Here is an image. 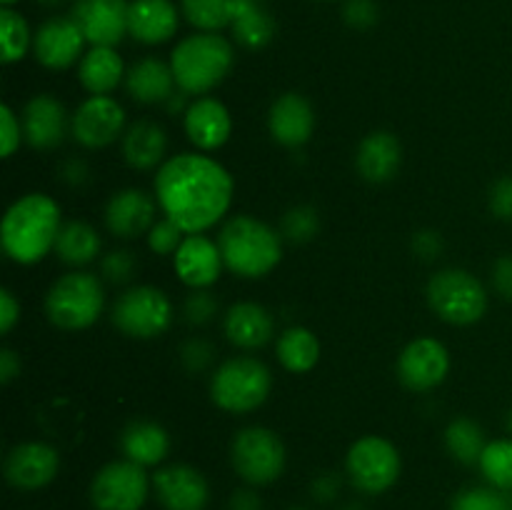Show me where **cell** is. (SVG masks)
Here are the masks:
<instances>
[{"label":"cell","mask_w":512,"mask_h":510,"mask_svg":"<svg viewBox=\"0 0 512 510\" xmlns=\"http://www.w3.org/2000/svg\"><path fill=\"white\" fill-rule=\"evenodd\" d=\"M155 200L165 218L183 233H205L220 223L233 203V178L218 160L200 153H180L165 160L155 175Z\"/></svg>","instance_id":"obj_1"},{"label":"cell","mask_w":512,"mask_h":510,"mask_svg":"<svg viewBox=\"0 0 512 510\" xmlns=\"http://www.w3.org/2000/svg\"><path fill=\"white\" fill-rule=\"evenodd\" d=\"M60 223V208L50 195L28 193L15 200L3 218L0 240L10 260L33 265L55 250Z\"/></svg>","instance_id":"obj_2"},{"label":"cell","mask_w":512,"mask_h":510,"mask_svg":"<svg viewBox=\"0 0 512 510\" xmlns=\"http://www.w3.org/2000/svg\"><path fill=\"white\" fill-rule=\"evenodd\" d=\"M223 263L240 278H263L283 258V235L253 215H235L218 235Z\"/></svg>","instance_id":"obj_3"},{"label":"cell","mask_w":512,"mask_h":510,"mask_svg":"<svg viewBox=\"0 0 512 510\" xmlns=\"http://www.w3.org/2000/svg\"><path fill=\"white\" fill-rule=\"evenodd\" d=\"M233 60V45L223 35L195 33L175 45L170 55V68L183 93L205 95L228 78Z\"/></svg>","instance_id":"obj_4"},{"label":"cell","mask_w":512,"mask_h":510,"mask_svg":"<svg viewBox=\"0 0 512 510\" xmlns=\"http://www.w3.org/2000/svg\"><path fill=\"white\" fill-rule=\"evenodd\" d=\"M105 293L98 275L73 270L60 275L45 295V315L60 330H85L103 313Z\"/></svg>","instance_id":"obj_5"},{"label":"cell","mask_w":512,"mask_h":510,"mask_svg":"<svg viewBox=\"0 0 512 510\" xmlns=\"http://www.w3.org/2000/svg\"><path fill=\"white\" fill-rule=\"evenodd\" d=\"M273 378L258 358H230L210 378V398L225 413H253L268 400Z\"/></svg>","instance_id":"obj_6"},{"label":"cell","mask_w":512,"mask_h":510,"mask_svg":"<svg viewBox=\"0 0 512 510\" xmlns=\"http://www.w3.org/2000/svg\"><path fill=\"white\" fill-rule=\"evenodd\" d=\"M428 303L440 320L450 325H473L488 310V293L473 273L445 268L428 283Z\"/></svg>","instance_id":"obj_7"},{"label":"cell","mask_w":512,"mask_h":510,"mask_svg":"<svg viewBox=\"0 0 512 510\" xmlns=\"http://www.w3.org/2000/svg\"><path fill=\"white\" fill-rule=\"evenodd\" d=\"M113 325L128 338L150 340L163 335L173 323V303L168 295L153 285L128 288L113 303Z\"/></svg>","instance_id":"obj_8"},{"label":"cell","mask_w":512,"mask_h":510,"mask_svg":"<svg viewBox=\"0 0 512 510\" xmlns=\"http://www.w3.org/2000/svg\"><path fill=\"white\" fill-rule=\"evenodd\" d=\"M230 460L248 485H270L285 470V445L273 430L250 425L235 433Z\"/></svg>","instance_id":"obj_9"},{"label":"cell","mask_w":512,"mask_h":510,"mask_svg":"<svg viewBox=\"0 0 512 510\" xmlns=\"http://www.w3.org/2000/svg\"><path fill=\"white\" fill-rule=\"evenodd\" d=\"M400 453L390 440L380 435H365L355 440L345 458L348 478L360 493L380 495L393 488L400 478Z\"/></svg>","instance_id":"obj_10"},{"label":"cell","mask_w":512,"mask_h":510,"mask_svg":"<svg viewBox=\"0 0 512 510\" xmlns=\"http://www.w3.org/2000/svg\"><path fill=\"white\" fill-rule=\"evenodd\" d=\"M153 478L133 460H113L95 473L90 503L95 510H140L148 500Z\"/></svg>","instance_id":"obj_11"},{"label":"cell","mask_w":512,"mask_h":510,"mask_svg":"<svg viewBox=\"0 0 512 510\" xmlns=\"http://www.w3.org/2000/svg\"><path fill=\"white\" fill-rule=\"evenodd\" d=\"M70 133L83 148L98 150L125 133V110L110 95H90L70 118Z\"/></svg>","instance_id":"obj_12"},{"label":"cell","mask_w":512,"mask_h":510,"mask_svg":"<svg viewBox=\"0 0 512 510\" xmlns=\"http://www.w3.org/2000/svg\"><path fill=\"white\" fill-rule=\"evenodd\" d=\"M450 355L440 340L418 338L405 345L398 358V378L405 388L415 393L433 390L448 378Z\"/></svg>","instance_id":"obj_13"},{"label":"cell","mask_w":512,"mask_h":510,"mask_svg":"<svg viewBox=\"0 0 512 510\" xmlns=\"http://www.w3.org/2000/svg\"><path fill=\"white\" fill-rule=\"evenodd\" d=\"M153 493L165 510H205L210 503V485L193 465H165L153 473Z\"/></svg>","instance_id":"obj_14"},{"label":"cell","mask_w":512,"mask_h":510,"mask_svg":"<svg viewBox=\"0 0 512 510\" xmlns=\"http://www.w3.org/2000/svg\"><path fill=\"white\" fill-rule=\"evenodd\" d=\"M128 8L125 0H75L70 18L93 48H115L128 33Z\"/></svg>","instance_id":"obj_15"},{"label":"cell","mask_w":512,"mask_h":510,"mask_svg":"<svg viewBox=\"0 0 512 510\" xmlns=\"http://www.w3.org/2000/svg\"><path fill=\"white\" fill-rule=\"evenodd\" d=\"M88 43L70 15L63 18H50L35 30L33 35V55L38 58L40 65L50 70H65L73 63L83 60V45Z\"/></svg>","instance_id":"obj_16"},{"label":"cell","mask_w":512,"mask_h":510,"mask_svg":"<svg viewBox=\"0 0 512 510\" xmlns=\"http://www.w3.org/2000/svg\"><path fill=\"white\" fill-rule=\"evenodd\" d=\"M60 468V455L48 443H20L5 458V480L13 488L40 490L53 483Z\"/></svg>","instance_id":"obj_17"},{"label":"cell","mask_w":512,"mask_h":510,"mask_svg":"<svg viewBox=\"0 0 512 510\" xmlns=\"http://www.w3.org/2000/svg\"><path fill=\"white\" fill-rule=\"evenodd\" d=\"M173 265L178 278L193 290L213 285L225 268L218 240L213 243V240L205 238L203 233L185 235L178 253L173 255Z\"/></svg>","instance_id":"obj_18"},{"label":"cell","mask_w":512,"mask_h":510,"mask_svg":"<svg viewBox=\"0 0 512 510\" xmlns=\"http://www.w3.org/2000/svg\"><path fill=\"white\" fill-rule=\"evenodd\" d=\"M23 135L25 143L35 150H53L65 140L70 128V118L63 103L53 95H35L25 103L23 110Z\"/></svg>","instance_id":"obj_19"},{"label":"cell","mask_w":512,"mask_h":510,"mask_svg":"<svg viewBox=\"0 0 512 510\" xmlns=\"http://www.w3.org/2000/svg\"><path fill=\"white\" fill-rule=\"evenodd\" d=\"M155 225V200L140 188L118 190L105 205V228L120 240L150 233Z\"/></svg>","instance_id":"obj_20"},{"label":"cell","mask_w":512,"mask_h":510,"mask_svg":"<svg viewBox=\"0 0 512 510\" xmlns=\"http://www.w3.org/2000/svg\"><path fill=\"white\" fill-rule=\"evenodd\" d=\"M315 128L313 105L300 93H285L268 113V130L275 143L285 148H300L310 140Z\"/></svg>","instance_id":"obj_21"},{"label":"cell","mask_w":512,"mask_h":510,"mask_svg":"<svg viewBox=\"0 0 512 510\" xmlns=\"http://www.w3.org/2000/svg\"><path fill=\"white\" fill-rule=\"evenodd\" d=\"M185 135L200 150H218L228 143L233 120L228 108L215 98H198L185 108Z\"/></svg>","instance_id":"obj_22"},{"label":"cell","mask_w":512,"mask_h":510,"mask_svg":"<svg viewBox=\"0 0 512 510\" xmlns=\"http://www.w3.org/2000/svg\"><path fill=\"white\" fill-rule=\"evenodd\" d=\"M400 163H403V145L388 130H375L365 135L363 143L355 153V168L360 178L368 183H388L398 175Z\"/></svg>","instance_id":"obj_23"},{"label":"cell","mask_w":512,"mask_h":510,"mask_svg":"<svg viewBox=\"0 0 512 510\" xmlns=\"http://www.w3.org/2000/svg\"><path fill=\"white\" fill-rule=\"evenodd\" d=\"M178 20L173 0H133L128 8V33L143 45H160L178 33Z\"/></svg>","instance_id":"obj_24"},{"label":"cell","mask_w":512,"mask_h":510,"mask_svg":"<svg viewBox=\"0 0 512 510\" xmlns=\"http://www.w3.org/2000/svg\"><path fill=\"white\" fill-rule=\"evenodd\" d=\"M225 338L243 350H258L270 343L275 333V320L268 308L258 303H235L223 318Z\"/></svg>","instance_id":"obj_25"},{"label":"cell","mask_w":512,"mask_h":510,"mask_svg":"<svg viewBox=\"0 0 512 510\" xmlns=\"http://www.w3.org/2000/svg\"><path fill=\"white\" fill-rule=\"evenodd\" d=\"M175 75L168 63L158 58H143L125 73L128 95L140 105L168 103L175 88Z\"/></svg>","instance_id":"obj_26"},{"label":"cell","mask_w":512,"mask_h":510,"mask_svg":"<svg viewBox=\"0 0 512 510\" xmlns=\"http://www.w3.org/2000/svg\"><path fill=\"white\" fill-rule=\"evenodd\" d=\"M120 450H123L125 460L143 465H158L168 458L170 453V435L163 425L153 423V420H133L125 425L123 435H120Z\"/></svg>","instance_id":"obj_27"},{"label":"cell","mask_w":512,"mask_h":510,"mask_svg":"<svg viewBox=\"0 0 512 510\" xmlns=\"http://www.w3.org/2000/svg\"><path fill=\"white\" fill-rule=\"evenodd\" d=\"M168 135L158 123L140 120L123 133V158L135 170H153L163 165Z\"/></svg>","instance_id":"obj_28"},{"label":"cell","mask_w":512,"mask_h":510,"mask_svg":"<svg viewBox=\"0 0 512 510\" xmlns=\"http://www.w3.org/2000/svg\"><path fill=\"white\" fill-rule=\"evenodd\" d=\"M230 30L248 50H260L273 40L275 20L260 0H230Z\"/></svg>","instance_id":"obj_29"},{"label":"cell","mask_w":512,"mask_h":510,"mask_svg":"<svg viewBox=\"0 0 512 510\" xmlns=\"http://www.w3.org/2000/svg\"><path fill=\"white\" fill-rule=\"evenodd\" d=\"M125 78V65L115 48H90L78 65V80L90 95L113 93Z\"/></svg>","instance_id":"obj_30"},{"label":"cell","mask_w":512,"mask_h":510,"mask_svg":"<svg viewBox=\"0 0 512 510\" xmlns=\"http://www.w3.org/2000/svg\"><path fill=\"white\" fill-rule=\"evenodd\" d=\"M100 235L93 225L83 220H70L60 228L55 253L65 265H88L100 255Z\"/></svg>","instance_id":"obj_31"},{"label":"cell","mask_w":512,"mask_h":510,"mask_svg":"<svg viewBox=\"0 0 512 510\" xmlns=\"http://www.w3.org/2000/svg\"><path fill=\"white\" fill-rule=\"evenodd\" d=\"M278 360L290 373H308L320 360V343L313 330L308 328H288L278 338Z\"/></svg>","instance_id":"obj_32"},{"label":"cell","mask_w":512,"mask_h":510,"mask_svg":"<svg viewBox=\"0 0 512 510\" xmlns=\"http://www.w3.org/2000/svg\"><path fill=\"white\" fill-rule=\"evenodd\" d=\"M445 445L448 453L463 465H478L485 450V433L475 420L455 418L445 430Z\"/></svg>","instance_id":"obj_33"},{"label":"cell","mask_w":512,"mask_h":510,"mask_svg":"<svg viewBox=\"0 0 512 510\" xmlns=\"http://www.w3.org/2000/svg\"><path fill=\"white\" fill-rule=\"evenodd\" d=\"M480 473L493 488L512 493V438L490 440L480 458Z\"/></svg>","instance_id":"obj_34"},{"label":"cell","mask_w":512,"mask_h":510,"mask_svg":"<svg viewBox=\"0 0 512 510\" xmlns=\"http://www.w3.org/2000/svg\"><path fill=\"white\" fill-rule=\"evenodd\" d=\"M0 38H3V63H18L25 58L28 48H33V35H30L28 23L20 13H15L10 5L0 10Z\"/></svg>","instance_id":"obj_35"},{"label":"cell","mask_w":512,"mask_h":510,"mask_svg":"<svg viewBox=\"0 0 512 510\" xmlns=\"http://www.w3.org/2000/svg\"><path fill=\"white\" fill-rule=\"evenodd\" d=\"M185 20L200 33H218L230 25V0H180Z\"/></svg>","instance_id":"obj_36"},{"label":"cell","mask_w":512,"mask_h":510,"mask_svg":"<svg viewBox=\"0 0 512 510\" xmlns=\"http://www.w3.org/2000/svg\"><path fill=\"white\" fill-rule=\"evenodd\" d=\"M450 510H512L510 498L493 485H473L460 490L450 503Z\"/></svg>","instance_id":"obj_37"},{"label":"cell","mask_w":512,"mask_h":510,"mask_svg":"<svg viewBox=\"0 0 512 510\" xmlns=\"http://www.w3.org/2000/svg\"><path fill=\"white\" fill-rule=\"evenodd\" d=\"M320 228L318 210L310 208V205H295L288 213L283 215V225H280V233H283L285 240L300 245L308 243V240L315 238Z\"/></svg>","instance_id":"obj_38"},{"label":"cell","mask_w":512,"mask_h":510,"mask_svg":"<svg viewBox=\"0 0 512 510\" xmlns=\"http://www.w3.org/2000/svg\"><path fill=\"white\" fill-rule=\"evenodd\" d=\"M135 270H138V260H135V253H130V250H110L100 260V273L113 285H125L128 280H133Z\"/></svg>","instance_id":"obj_39"},{"label":"cell","mask_w":512,"mask_h":510,"mask_svg":"<svg viewBox=\"0 0 512 510\" xmlns=\"http://www.w3.org/2000/svg\"><path fill=\"white\" fill-rule=\"evenodd\" d=\"M183 235H188V233H183V228H180L178 223H173L170 218H163V220H158L153 228H150L148 245H150V250L158 255H175L178 253L180 243L185 240Z\"/></svg>","instance_id":"obj_40"},{"label":"cell","mask_w":512,"mask_h":510,"mask_svg":"<svg viewBox=\"0 0 512 510\" xmlns=\"http://www.w3.org/2000/svg\"><path fill=\"white\" fill-rule=\"evenodd\" d=\"M183 313L190 325H205L215 318V313H218V300H215V295L208 293L205 288L193 290V293L188 295V300H185Z\"/></svg>","instance_id":"obj_41"},{"label":"cell","mask_w":512,"mask_h":510,"mask_svg":"<svg viewBox=\"0 0 512 510\" xmlns=\"http://www.w3.org/2000/svg\"><path fill=\"white\" fill-rule=\"evenodd\" d=\"M0 140H3V158H10L20 148V140H25L23 120H18L8 105L0 108Z\"/></svg>","instance_id":"obj_42"},{"label":"cell","mask_w":512,"mask_h":510,"mask_svg":"<svg viewBox=\"0 0 512 510\" xmlns=\"http://www.w3.org/2000/svg\"><path fill=\"white\" fill-rule=\"evenodd\" d=\"M213 355H215L213 345L203 338L188 340V343L180 348V360H183V365L190 370V373H200V370L208 368Z\"/></svg>","instance_id":"obj_43"},{"label":"cell","mask_w":512,"mask_h":510,"mask_svg":"<svg viewBox=\"0 0 512 510\" xmlns=\"http://www.w3.org/2000/svg\"><path fill=\"white\" fill-rule=\"evenodd\" d=\"M343 13L350 28L368 30L378 23V3L375 0H348Z\"/></svg>","instance_id":"obj_44"},{"label":"cell","mask_w":512,"mask_h":510,"mask_svg":"<svg viewBox=\"0 0 512 510\" xmlns=\"http://www.w3.org/2000/svg\"><path fill=\"white\" fill-rule=\"evenodd\" d=\"M488 203H490V210H493L495 218L505 220V223H512V178L510 175L495 180L493 188H490Z\"/></svg>","instance_id":"obj_45"},{"label":"cell","mask_w":512,"mask_h":510,"mask_svg":"<svg viewBox=\"0 0 512 510\" xmlns=\"http://www.w3.org/2000/svg\"><path fill=\"white\" fill-rule=\"evenodd\" d=\"M310 493L318 503H333L340 493V478L335 473H323L313 480L310 485Z\"/></svg>","instance_id":"obj_46"},{"label":"cell","mask_w":512,"mask_h":510,"mask_svg":"<svg viewBox=\"0 0 512 510\" xmlns=\"http://www.w3.org/2000/svg\"><path fill=\"white\" fill-rule=\"evenodd\" d=\"M493 285L505 300H512V255H503L493 265Z\"/></svg>","instance_id":"obj_47"},{"label":"cell","mask_w":512,"mask_h":510,"mask_svg":"<svg viewBox=\"0 0 512 510\" xmlns=\"http://www.w3.org/2000/svg\"><path fill=\"white\" fill-rule=\"evenodd\" d=\"M20 318V303L10 290L0 293V333L8 335Z\"/></svg>","instance_id":"obj_48"},{"label":"cell","mask_w":512,"mask_h":510,"mask_svg":"<svg viewBox=\"0 0 512 510\" xmlns=\"http://www.w3.org/2000/svg\"><path fill=\"white\" fill-rule=\"evenodd\" d=\"M90 178V170H88V163L85 160H65L63 165H60V180L68 185H73V188H80V185L88 183Z\"/></svg>","instance_id":"obj_49"},{"label":"cell","mask_w":512,"mask_h":510,"mask_svg":"<svg viewBox=\"0 0 512 510\" xmlns=\"http://www.w3.org/2000/svg\"><path fill=\"white\" fill-rule=\"evenodd\" d=\"M413 250L423 260H433L435 255H438L440 250H443V240H440V235L433 233V230H423V233L415 235Z\"/></svg>","instance_id":"obj_50"},{"label":"cell","mask_w":512,"mask_h":510,"mask_svg":"<svg viewBox=\"0 0 512 510\" xmlns=\"http://www.w3.org/2000/svg\"><path fill=\"white\" fill-rule=\"evenodd\" d=\"M228 510H263V500L258 498L255 490H235L228 500Z\"/></svg>","instance_id":"obj_51"},{"label":"cell","mask_w":512,"mask_h":510,"mask_svg":"<svg viewBox=\"0 0 512 510\" xmlns=\"http://www.w3.org/2000/svg\"><path fill=\"white\" fill-rule=\"evenodd\" d=\"M18 375H20V358L15 355V350L3 348L0 350V380H3V385H8L13 383Z\"/></svg>","instance_id":"obj_52"},{"label":"cell","mask_w":512,"mask_h":510,"mask_svg":"<svg viewBox=\"0 0 512 510\" xmlns=\"http://www.w3.org/2000/svg\"><path fill=\"white\" fill-rule=\"evenodd\" d=\"M35 3H40L43 8H58V5H63L65 0H35Z\"/></svg>","instance_id":"obj_53"},{"label":"cell","mask_w":512,"mask_h":510,"mask_svg":"<svg viewBox=\"0 0 512 510\" xmlns=\"http://www.w3.org/2000/svg\"><path fill=\"white\" fill-rule=\"evenodd\" d=\"M505 428H508V433L512 435V408L508 410V418H505Z\"/></svg>","instance_id":"obj_54"},{"label":"cell","mask_w":512,"mask_h":510,"mask_svg":"<svg viewBox=\"0 0 512 510\" xmlns=\"http://www.w3.org/2000/svg\"><path fill=\"white\" fill-rule=\"evenodd\" d=\"M343 510H365V508H363V505H355V503H353V505H345Z\"/></svg>","instance_id":"obj_55"},{"label":"cell","mask_w":512,"mask_h":510,"mask_svg":"<svg viewBox=\"0 0 512 510\" xmlns=\"http://www.w3.org/2000/svg\"><path fill=\"white\" fill-rule=\"evenodd\" d=\"M13 3H18V0H3V5H13Z\"/></svg>","instance_id":"obj_56"},{"label":"cell","mask_w":512,"mask_h":510,"mask_svg":"<svg viewBox=\"0 0 512 510\" xmlns=\"http://www.w3.org/2000/svg\"><path fill=\"white\" fill-rule=\"evenodd\" d=\"M290 510H305V508H290Z\"/></svg>","instance_id":"obj_57"},{"label":"cell","mask_w":512,"mask_h":510,"mask_svg":"<svg viewBox=\"0 0 512 510\" xmlns=\"http://www.w3.org/2000/svg\"><path fill=\"white\" fill-rule=\"evenodd\" d=\"M510 508H512V495H510Z\"/></svg>","instance_id":"obj_58"}]
</instances>
